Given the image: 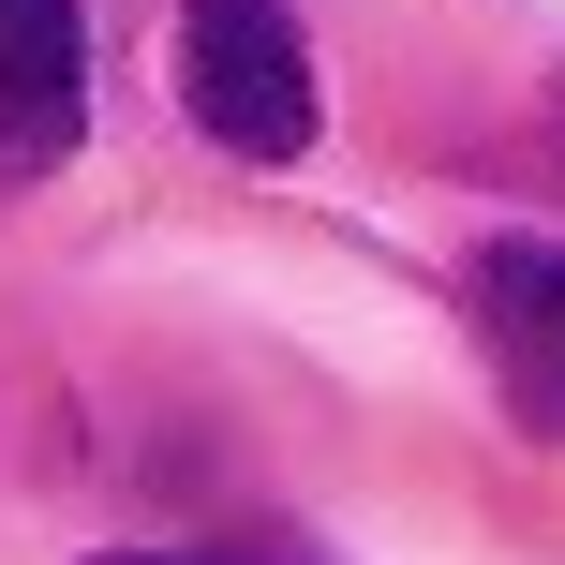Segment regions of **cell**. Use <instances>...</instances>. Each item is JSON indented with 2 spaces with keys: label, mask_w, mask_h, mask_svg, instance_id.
Returning <instances> with one entry per match:
<instances>
[{
  "label": "cell",
  "mask_w": 565,
  "mask_h": 565,
  "mask_svg": "<svg viewBox=\"0 0 565 565\" xmlns=\"http://www.w3.org/2000/svg\"><path fill=\"white\" fill-rule=\"evenodd\" d=\"M179 105L238 164H298L312 149V45L298 0H179Z\"/></svg>",
  "instance_id": "6da1fadb"
},
{
  "label": "cell",
  "mask_w": 565,
  "mask_h": 565,
  "mask_svg": "<svg viewBox=\"0 0 565 565\" xmlns=\"http://www.w3.org/2000/svg\"><path fill=\"white\" fill-rule=\"evenodd\" d=\"M89 135V15L75 0H0V164H60Z\"/></svg>",
  "instance_id": "7a4b0ae2"
},
{
  "label": "cell",
  "mask_w": 565,
  "mask_h": 565,
  "mask_svg": "<svg viewBox=\"0 0 565 565\" xmlns=\"http://www.w3.org/2000/svg\"><path fill=\"white\" fill-rule=\"evenodd\" d=\"M477 342L507 372V402L536 431H565V254L551 238H491L477 254Z\"/></svg>",
  "instance_id": "3957f363"
},
{
  "label": "cell",
  "mask_w": 565,
  "mask_h": 565,
  "mask_svg": "<svg viewBox=\"0 0 565 565\" xmlns=\"http://www.w3.org/2000/svg\"><path fill=\"white\" fill-rule=\"evenodd\" d=\"M105 565H282V551H105Z\"/></svg>",
  "instance_id": "277c9868"
}]
</instances>
